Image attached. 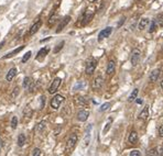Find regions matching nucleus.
<instances>
[{
    "label": "nucleus",
    "instance_id": "nucleus-1",
    "mask_svg": "<svg viewBox=\"0 0 163 156\" xmlns=\"http://www.w3.org/2000/svg\"><path fill=\"white\" fill-rule=\"evenodd\" d=\"M140 61H141V51L139 49H133L130 55V63L135 67L140 63Z\"/></svg>",
    "mask_w": 163,
    "mask_h": 156
},
{
    "label": "nucleus",
    "instance_id": "nucleus-2",
    "mask_svg": "<svg viewBox=\"0 0 163 156\" xmlns=\"http://www.w3.org/2000/svg\"><path fill=\"white\" fill-rule=\"evenodd\" d=\"M78 141V137L76 134H71V136L68 137V140H67V142H66V146H65V151L67 152V153H71L72 149L75 147V145H76V143Z\"/></svg>",
    "mask_w": 163,
    "mask_h": 156
},
{
    "label": "nucleus",
    "instance_id": "nucleus-3",
    "mask_svg": "<svg viewBox=\"0 0 163 156\" xmlns=\"http://www.w3.org/2000/svg\"><path fill=\"white\" fill-rule=\"evenodd\" d=\"M97 67V61L95 58H89L87 62H86V66H85V73L87 75H92L93 73L95 71Z\"/></svg>",
    "mask_w": 163,
    "mask_h": 156
},
{
    "label": "nucleus",
    "instance_id": "nucleus-4",
    "mask_svg": "<svg viewBox=\"0 0 163 156\" xmlns=\"http://www.w3.org/2000/svg\"><path fill=\"white\" fill-rule=\"evenodd\" d=\"M64 101V97L62 95H55L52 100H51V108L53 109V110H57L60 106L62 105V102Z\"/></svg>",
    "mask_w": 163,
    "mask_h": 156
},
{
    "label": "nucleus",
    "instance_id": "nucleus-5",
    "mask_svg": "<svg viewBox=\"0 0 163 156\" xmlns=\"http://www.w3.org/2000/svg\"><path fill=\"white\" fill-rule=\"evenodd\" d=\"M61 83H62V79L60 77H56L53 79V81H52V84L50 85V87H49V92L50 93H55V92L57 91V89H58V87L61 86Z\"/></svg>",
    "mask_w": 163,
    "mask_h": 156
},
{
    "label": "nucleus",
    "instance_id": "nucleus-6",
    "mask_svg": "<svg viewBox=\"0 0 163 156\" xmlns=\"http://www.w3.org/2000/svg\"><path fill=\"white\" fill-rule=\"evenodd\" d=\"M34 81H33V79L31 77H25L24 78V80H23V88H25V89H28L29 92H33L34 91Z\"/></svg>",
    "mask_w": 163,
    "mask_h": 156
},
{
    "label": "nucleus",
    "instance_id": "nucleus-7",
    "mask_svg": "<svg viewBox=\"0 0 163 156\" xmlns=\"http://www.w3.org/2000/svg\"><path fill=\"white\" fill-rule=\"evenodd\" d=\"M111 32H113V28H111V27H107V28L103 29V30L99 32V34H98V41L101 42L104 39H106V37H108V36H110Z\"/></svg>",
    "mask_w": 163,
    "mask_h": 156
},
{
    "label": "nucleus",
    "instance_id": "nucleus-8",
    "mask_svg": "<svg viewBox=\"0 0 163 156\" xmlns=\"http://www.w3.org/2000/svg\"><path fill=\"white\" fill-rule=\"evenodd\" d=\"M103 86H104V78L101 77V76H97V77L94 79V81H93L92 84L93 89L94 90H98Z\"/></svg>",
    "mask_w": 163,
    "mask_h": 156
},
{
    "label": "nucleus",
    "instance_id": "nucleus-9",
    "mask_svg": "<svg viewBox=\"0 0 163 156\" xmlns=\"http://www.w3.org/2000/svg\"><path fill=\"white\" fill-rule=\"evenodd\" d=\"M160 75H161V71H160L159 68H156V69H153V71L150 73L149 80L151 81V83H156V81H158V80H159Z\"/></svg>",
    "mask_w": 163,
    "mask_h": 156
},
{
    "label": "nucleus",
    "instance_id": "nucleus-10",
    "mask_svg": "<svg viewBox=\"0 0 163 156\" xmlns=\"http://www.w3.org/2000/svg\"><path fill=\"white\" fill-rule=\"evenodd\" d=\"M71 21V17L70 15H66V17H64L63 19H62V21L60 22V24H58V27L56 29V33H60L62 30H63L67 24H68V22Z\"/></svg>",
    "mask_w": 163,
    "mask_h": 156
},
{
    "label": "nucleus",
    "instance_id": "nucleus-11",
    "mask_svg": "<svg viewBox=\"0 0 163 156\" xmlns=\"http://www.w3.org/2000/svg\"><path fill=\"white\" fill-rule=\"evenodd\" d=\"M88 117H89V112L87 110H80L77 113V120L80 122H85L88 119Z\"/></svg>",
    "mask_w": 163,
    "mask_h": 156
},
{
    "label": "nucleus",
    "instance_id": "nucleus-12",
    "mask_svg": "<svg viewBox=\"0 0 163 156\" xmlns=\"http://www.w3.org/2000/svg\"><path fill=\"white\" fill-rule=\"evenodd\" d=\"M116 71V63L115 61H109L108 64H107V68H106V74L107 75H113Z\"/></svg>",
    "mask_w": 163,
    "mask_h": 156
},
{
    "label": "nucleus",
    "instance_id": "nucleus-13",
    "mask_svg": "<svg viewBox=\"0 0 163 156\" xmlns=\"http://www.w3.org/2000/svg\"><path fill=\"white\" fill-rule=\"evenodd\" d=\"M149 24H150L149 18H141L139 23H138V29H139L140 31H142V30H144V29L147 28Z\"/></svg>",
    "mask_w": 163,
    "mask_h": 156
},
{
    "label": "nucleus",
    "instance_id": "nucleus-14",
    "mask_svg": "<svg viewBox=\"0 0 163 156\" xmlns=\"http://www.w3.org/2000/svg\"><path fill=\"white\" fill-rule=\"evenodd\" d=\"M93 17H94V12L91 11V10H87L85 13H84V19H83L82 24H83V25H86V24L93 19Z\"/></svg>",
    "mask_w": 163,
    "mask_h": 156
},
{
    "label": "nucleus",
    "instance_id": "nucleus-15",
    "mask_svg": "<svg viewBox=\"0 0 163 156\" xmlns=\"http://www.w3.org/2000/svg\"><path fill=\"white\" fill-rule=\"evenodd\" d=\"M15 75H17V68H10L9 71L7 73V75H6V80L7 81H12L13 80V78L15 77Z\"/></svg>",
    "mask_w": 163,
    "mask_h": 156
},
{
    "label": "nucleus",
    "instance_id": "nucleus-16",
    "mask_svg": "<svg viewBox=\"0 0 163 156\" xmlns=\"http://www.w3.org/2000/svg\"><path fill=\"white\" fill-rule=\"evenodd\" d=\"M41 25H42V22L41 20H39V21H36L32 27L30 29V35H34L36 32L39 31V29L41 28Z\"/></svg>",
    "mask_w": 163,
    "mask_h": 156
},
{
    "label": "nucleus",
    "instance_id": "nucleus-17",
    "mask_svg": "<svg viewBox=\"0 0 163 156\" xmlns=\"http://www.w3.org/2000/svg\"><path fill=\"white\" fill-rule=\"evenodd\" d=\"M148 117H149V106H146L142 109L141 112L139 113V119L140 120H147Z\"/></svg>",
    "mask_w": 163,
    "mask_h": 156
},
{
    "label": "nucleus",
    "instance_id": "nucleus-18",
    "mask_svg": "<svg viewBox=\"0 0 163 156\" xmlns=\"http://www.w3.org/2000/svg\"><path fill=\"white\" fill-rule=\"evenodd\" d=\"M138 139H139L138 133L135 131H131V133L129 134V137H128V141H129L130 144H135L138 142Z\"/></svg>",
    "mask_w": 163,
    "mask_h": 156
},
{
    "label": "nucleus",
    "instance_id": "nucleus-19",
    "mask_svg": "<svg viewBox=\"0 0 163 156\" xmlns=\"http://www.w3.org/2000/svg\"><path fill=\"white\" fill-rule=\"evenodd\" d=\"M49 51H50V49H49V47L41 49V50L39 51V53H38V55L36 56V58L38 59V61H40V59H41V57H45V56H46V54L49 53Z\"/></svg>",
    "mask_w": 163,
    "mask_h": 156
},
{
    "label": "nucleus",
    "instance_id": "nucleus-20",
    "mask_svg": "<svg viewBox=\"0 0 163 156\" xmlns=\"http://www.w3.org/2000/svg\"><path fill=\"white\" fill-rule=\"evenodd\" d=\"M138 93H139V89L138 88H135L132 92L130 93V96H129V98H128V102H133L135 99H137V97H138Z\"/></svg>",
    "mask_w": 163,
    "mask_h": 156
},
{
    "label": "nucleus",
    "instance_id": "nucleus-21",
    "mask_svg": "<svg viewBox=\"0 0 163 156\" xmlns=\"http://www.w3.org/2000/svg\"><path fill=\"white\" fill-rule=\"evenodd\" d=\"M23 49H24V46L22 45V46H20V47H18V49H15V50H13V51H12V52H10L9 54H7V55H5V56H3V58L6 59V58H10V57L14 56L15 54H18V53H20V52H21V51L23 50Z\"/></svg>",
    "mask_w": 163,
    "mask_h": 156
},
{
    "label": "nucleus",
    "instance_id": "nucleus-22",
    "mask_svg": "<svg viewBox=\"0 0 163 156\" xmlns=\"http://www.w3.org/2000/svg\"><path fill=\"white\" fill-rule=\"evenodd\" d=\"M75 102H76V105H78L79 107H84V106H87V100L84 98V97H76L75 98Z\"/></svg>",
    "mask_w": 163,
    "mask_h": 156
},
{
    "label": "nucleus",
    "instance_id": "nucleus-23",
    "mask_svg": "<svg viewBox=\"0 0 163 156\" xmlns=\"http://www.w3.org/2000/svg\"><path fill=\"white\" fill-rule=\"evenodd\" d=\"M27 142V139H25V135L23 134V133H20L19 136H18V146H20L22 147L24 144Z\"/></svg>",
    "mask_w": 163,
    "mask_h": 156
},
{
    "label": "nucleus",
    "instance_id": "nucleus-24",
    "mask_svg": "<svg viewBox=\"0 0 163 156\" xmlns=\"http://www.w3.org/2000/svg\"><path fill=\"white\" fill-rule=\"evenodd\" d=\"M156 30H158V23H156V20L150 21V27H149V32H150V33H154Z\"/></svg>",
    "mask_w": 163,
    "mask_h": 156
},
{
    "label": "nucleus",
    "instance_id": "nucleus-25",
    "mask_svg": "<svg viewBox=\"0 0 163 156\" xmlns=\"http://www.w3.org/2000/svg\"><path fill=\"white\" fill-rule=\"evenodd\" d=\"M89 142H91V133H89V131H87V133H86L85 135V139H84V142H83V147L85 149V147H87L88 145H89Z\"/></svg>",
    "mask_w": 163,
    "mask_h": 156
},
{
    "label": "nucleus",
    "instance_id": "nucleus-26",
    "mask_svg": "<svg viewBox=\"0 0 163 156\" xmlns=\"http://www.w3.org/2000/svg\"><path fill=\"white\" fill-rule=\"evenodd\" d=\"M147 156H159V151L156 147H151L147 152Z\"/></svg>",
    "mask_w": 163,
    "mask_h": 156
},
{
    "label": "nucleus",
    "instance_id": "nucleus-27",
    "mask_svg": "<svg viewBox=\"0 0 163 156\" xmlns=\"http://www.w3.org/2000/svg\"><path fill=\"white\" fill-rule=\"evenodd\" d=\"M64 44H65V42H64V41H61V42L58 43V44H57L56 46L54 47V50H53V53H54V54H56V53H58L60 51H61V50H62V49H63Z\"/></svg>",
    "mask_w": 163,
    "mask_h": 156
},
{
    "label": "nucleus",
    "instance_id": "nucleus-28",
    "mask_svg": "<svg viewBox=\"0 0 163 156\" xmlns=\"http://www.w3.org/2000/svg\"><path fill=\"white\" fill-rule=\"evenodd\" d=\"M85 87V83L84 81H78V83H76L75 84V86H74V90H79V89H83Z\"/></svg>",
    "mask_w": 163,
    "mask_h": 156
},
{
    "label": "nucleus",
    "instance_id": "nucleus-29",
    "mask_svg": "<svg viewBox=\"0 0 163 156\" xmlns=\"http://www.w3.org/2000/svg\"><path fill=\"white\" fill-rule=\"evenodd\" d=\"M156 23H158V27L163 28V14H159V15L156 17Z\"/></svg>",
    "mask_w": 163,
    "mask_h": 156
},
{
    "label": "nucleus",
    "instance_id": "nucleus-30",
    "mask_svg": "<svg viewBox=\"0 0 163 156\" xmlns=\"http://www.w3.org/2000/svg\"><path fill=\"white\" fill-rule=\"evenodd\" d=\"M110 108V103L109 102H106V103H104V105H101V107L99 108V111L100 112H104V111H106Z\"/></svg>",
    "mask_w": 163,
    "mask_h": 156
},
{
    "label": "nucleus",
    "instance_id": "nucleus-31",
    "mask_svg": "<svg viewBox=\"0 0 163 156\" xmlns=\"http://www.w3.org/2000/svg\"><path fill=\"white\" fill-rule=\"evenodd\" d=\"M31 52L29 51V52H27V54H24V56L22 57V63H27L29 59H30V57H31Z\"/></svg>",
    "mask_w": 163,
    "mask_h": 156
},
{
    "label": "nucleus",
    "instance_id": "nucleus-32",
    "mask_svg": "<svg viewBox=\"0 0 163 156\" xmlns=\"http://www.w3.org/2000/svg\"><path fill=\"white\" fill-rule=\"evenodd\" d=\"M19 92H20V88L17 86V87H15V88L13 89L12 93H11V98H12V99H14V98H15V97L19 95Z\"/></svg>",
    "mask_w": 163,
    "mask_h": 156
},
{
    "label": "nucleus",
    "instance_id": "nucleus-33",
    "mask_svg": "<svg viewBox=\"0 0 163 156\" xmlns=\"http://www.w3.org/2000/svg\"><path fill=\"white\" fill-rule=\"evenodd\" d=\"M23 114H24V117H27V114H28V117H31V115H32V110H31V108L29 106L23 110Z\"/></svg>",
    "mask_w": 163,
    "mask_h": 156
},
{
    "label": "nucleus",
    "instance_id": "nucleus-34",
    "mask_svg": "<svg viewBox=\"0 0 163 156\" xmlns=\"http://www.w3.org/2000/svg\"><path fill=\"white\" fill-rule=\"evenodd\" d=\"M17 125H18V118L17 117H12V119H11V128L15 129Z\"/></svg>",
    "mask_w": 163,
    "mask_h": 156
},
{
    "label": "nucleus",
    "instance_id": "nucleus-35",
    "mask_svg": "<svg viewBox=\"0 0 163 156\" xmlns=\"http://www.w3.org/2000/svg\"><path fill=\"white\" fill-rule=\"evenodd\" d=\"M45 106V96H41L40 97V109H42L43 107Z\"/></svg>",
    "mask_w": 163,
    "mask_h": 156
},
{
    "label": "nucleus",
    "instance_id": "nucleus-36",
    "mask_svg": "<svg viewBox=\"0 0 163 156\" xmlns=\"http://www.w3.org/2000/svg\"><path fill=\"white\" fill-rule=\"evenodd\" d=\"M56 18H57V15L56 14H54V15H52L50 18V20H49V25H52V24H54L55 23V21H56Z\"/></svg>",
    "mask_w": 163,
    "mask_h": 156
},
{
    "label": "nucleus",
    "instance_id": "nucleus-37",
    "mask_svg": "<svg viewBox=\"0 0 163 156\" xmlns=\"http://www.w3.org/2000/svg\"><path fill=\"white\" fill-rule=\"evenodd\" d=\"M110 127H111V120L109 121V122H108V123H107V124H106V127L104 128V131H103V133H104V134H106L107 132L109 131V129H110Z\"/></svg>",
    "mask_w": 163,
    "mask_h": 156
},
{
    "label": "nucleus",
    "instance_id": "nucleus-38",
    "mask_svg": "<svg viewBox=\"0 0 163 156\" xmlns=\"http://www.w3.org/2000/svg\"><path fill=\"white\" fill-rule=\"evenodd\" d=\"M32 156H41V149L36 147L32 152Z\"/></svg>",
    "mask_w": 163,
    "mask_h": 156
},
{
    "label": "nucleus",
    "instance_id": "nucleus-39",
    "mask_svg": "<svg viewBox=\"0 0 163 156\" xmlns=\"http://www.w3.org/2000/svg\"><path fill=\"white\" fill-rule=\"evenodd\" d=\"M129 156H141V153H140V151H138V149H133V151L130 152V155Z\"/></svg>",
    "mask_w": 163,
    "mask_h": 156
},
{
    "label": "nucleus",
    "instance_id": "nucleus-40",
    "mask_svg": "<svg viewBox=\"0 0 163 156\" xmlns=\"http://www.w3.org/2000/svg\"><path fill=\"white\" fill-rule=\"evenodd\" d=\"M158 133H159V136L160 137H163V124L159 127V130H158Z\"/></svg>",
    "mask_w": 163,
    "mask_h": 156
},
{
    "label": "nucleus",
    "instance_id": "nucleus-41",
    "mask_svg": "<svg viewBox=\"0 0 163 156\" xmlns=\"http://www.w3.org/2000/svg\"><path fill=\"white\" fill-rule=\"evenodd\" d=\"M126 21V18H125V17H123V18H122V19H121V21L119 22V23H118V28H120L121 25H122V23H123V22Z\"/></svg>",
    "mask_w": 163,
    "mask_h": 156
},
{
    "label": "nucleus",
    "instance_id": "nucleus-42",
    "mask_svg": "<svg viewBox=\"0 0 163 156\" xmlns=\"http://www.w3.org/2000/svg\"><path fill=\"white\" fill-rule=\"evenodd\" d=\"M159 156H163V143L161 145V149H160V153H159Z\"/></svg>",
    "mask_w": 163,
    "mask_h": 156
},
{
    "label": "nucleus",
    "instance_id": "nucleus-43",
    "mask_svg": "<svg viewBox=\"0 0 163 156\" xmlns=\"http://www.w3.org/2000/svg\"><path fill=\"white\" fill-rule=\"evenodd\" d=\"M50 39H51V37H46V39H44V40H41V43H43V42H46V41H49Z\"/></svg>",
    "mask_w": 163,
    "mask_h": 156
},
{
    "label": "nucleus",
    "instance_id": "nucleus-44",
    "mask_svg": "<svg viewBox=\"0 0 163 156\" xmlns=\"http://www.w3.org/2000/svg\"><path fill=\"white\" fill-rule=\"evenodd\" d=\"M3 45H5V41H2V42L0 43V50L2 49V46H3Z\"/></svg>",
    "mask_w": 163,
    "mask_h": 156
},
{
    "label": "nucleus",
    "instance_id": "nucleus-45",
    "mask_svg": "<svg viewBox=\"0 0 163 156\" xmlns=\"http://www.w3.org/2000/svg\"><path fill=\"white\" fill-rule=\"evenodd\" d=\"M135 101L137 102V103H141V102H142V100H141V99H135Z\"/></svg>",
    "mask_w": 163,
    "mask_h": 156
},
{
    "label": "nucleus",
    "instance_id": "nucleus-46",
    "mask_svg": "<svg viewBox=\"0 0 163 156\" xmlns=\"http://www.w3.org/2000/svg\"><path fill=\"white\" fill-rule=\"evenodd\" d=\"M160 87H161V88L163 89V79L161 80V83H160Z\"/></svg>",
    "mask_w": 163,
    "mask_h": 156
},
{
    "label": "nucleus",
    "instance_id": "nucleus-47",
    "mask_svg": "<svg viewBox=\"0 0 163 156\" xmlns=\"http://www.w3.org/2000/svg\"><path fill=\"white\" fill-rule=\"evenodd\" d=\"M2 147V141H1V139H0V149Z\"/></svg>",
    "mask_w": 163,
    "mask_h": 156
},
{
    "label": "nucleus",
    "instance_id": "nucleus-48",
    "mask_svg": "<svg viewBox=\"0 0 163 156\" xmlns=\"http://www.w3.org/2000/svg\"><path fill=\"white\" fill-rule=\"evenodd\" d=\"M162 49H163V43H162Z\"/></svg>",
    "mask_w": 163,
    "mask_h": 156
}]
</instances>
